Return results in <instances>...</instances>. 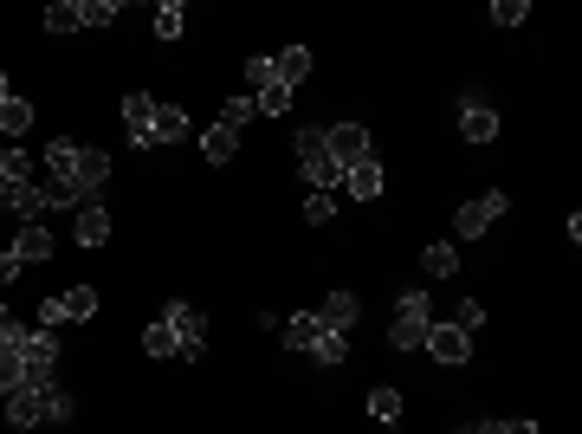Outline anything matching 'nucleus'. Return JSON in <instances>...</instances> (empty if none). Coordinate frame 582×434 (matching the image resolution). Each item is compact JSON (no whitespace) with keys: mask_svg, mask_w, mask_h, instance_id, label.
<instances>
[{"mask_svg":"<svg viewBox=\"0 0 582 434\" xmlns=\"http://www.w3.org/2000/svg\"><path fill=\"white\" fill-rule=\"evenodd\" d=\"M324 149H330V162H337L343 175H350L356 162L376 156V143H369V124H324Z\"/></svg>","mask_w":582,"mask_h":434,"instance_id":"7ed1b4c3","label":"nucleus"},{"mask_svg":"<svg viewBox=\"0 0 582 434\" xmlns=\"http://www.w3.org/2000/svg\"><path fill=\"white\" fill-rule=\"evenodd\" d=\"M421 273L427 279H453L460 273V247H453V240H434V247L421 253Z\"/></svg>","mask_w":582,"mask_h":434,"instance_id":"f3484780","label":"nucleus"},{"mask_svg":"<svg viewBox=\"0 0 582 434\" xmlns=\"http://www.w3.org/2000/svg\"><path fill=\"white\" fill-rule=\"evenodd\" d=\"M72 240H78V247H104V240H110V214H104V201H85V208H78Z\"/></svg>","mask_w":582,"mask_h":434,"instance_id":"ddd939ff","label":"nucleus"},{"mask_svg":"<svg viewBox=\"0 0 582 434\" xmlns=\"http://www.w3.org/2000/svg\"><path fill=\"white\" fill-rule=\"evenodd\" d=\"M72 188H78V201H104V182H110V156L104 149H91V143H78L72 149Z\"/></svg>","mask_w":582,"mask_h":434,"instance_id":"39448f33","label":"nucleus"},{"mask_svg":"<svg viewBox=\"0 0 582 434\" xmlns=\"http://www.w3.org/2000/svg\"><path fill=\"white\" fill-rule=\"evenodd\" d=\"M26 130H33V104L13 91V98L0 104V137H26Z\"/></svg>","mask_w":582,"mask_h":434,"instance_id":"aec40b11","label":"nucleus"},{"mask_svg":"<svg viewBox=\"0 0 582 434\" xmlns=\"http://www.w3.org/2000/svg\"><path fill=\"white\" fill-rule=\"evenodd\" d=\"M505 208H511V195H505V188H485V195L460 201V214H453V234H460V240H479V234H485V227H492Z\"/></svg>","mask_w":582,"mask_h":434,"instance_id":"20e7f679","label":"nucleus"},{"mask_svg":"<svg viewBox=\"0 0 582 434\" xmlns=\"http://www.w3.org/2000/svg\"><path fill=\"white\" fill-rule=\"evenodd\" d=\"M39 195H46V208H85V201H78V188H72V175H46V182H39Z\"/></svg>","mask_w":582,"mask_h":434,"instance_id":"bb28decb","label":"nucleus"},{"mask_svg":"<svg viewBox=\"0 0 582 434\" xmlns=\"http://www.w3.org/2000/svg\"><path fill=\"white\" fill-rule=\"evenodd\" d=\"M13 253H20L26 266H33V260H52V234H46V227H33V221H26L20 234H13Z\"/></svg>","mask_w":582,"mask_h":434,"instance_id":"a211bd4d","label":"nucleus"},{"mask_svg":"<svg viewBox=\"0 0 582 434\" xmlns=\"http://www.w3.org/2000/svg\"><path fill=\"white\" fill-rule=\"evenodd\" d=\"M7 98H13V78H7V72H0V104H7Z\"/></svg>","mask_w":582,"mask_h":434,"instance_id":"37998d69","label":"nucleus"},{"mask_svg":"<svg viewBox=\"0 0 582 434\" xmlns=\"http://www.w3.org/2000/svg\"><path fill=\"white\" fill-rule=\"evenodd\" d=\"M421 350H427V357H434V363H447V370H460V363L466 357H473V331H460V324H427V337H421Z\"/></svg>","mask_w":582,"mask_h":434,"instance_id":"6e6552de","label":"nucleus"},{"mask_svg":"<svg viewBox=\"0 0 582 434\" xmlns=\"http://www.w3.org/2000/svg\"><path fill=\"white\" fill-rule=\"evenodd\" d=\"M311 357L324 363V370H337L343 357H350V337H337V331H317V344H311Z\"/></svg>","mask_w":582,"mask_h":434,"instance_id":"cd10ccee","label":"nucleus"},{"mask_svg":"<svg viewBox=\"0 0 582 434\" xmlns=\"http://www.w3.org/2000/svg\"><path fill=\"white\" fill-rule=\"evenodd\" d=\"M460 434H505V422H466Z\"/></svg>","mask_w":582,"mask_h":434,"instance_id":"a19ab883","label":"nucleus"},{"mask_svg":"<svg viewBox=\"0 0 582 434\" xmlns=\"http://www.w3.org/2000/svg\"><path fill=\"white\" fill-rule=\"evenodd\" d=\"M272 78H279L285 91H298L304 78H311V46H285L279 59H272Z\"/></svg>","mask_w":582,"mask_h":434,"instance_id":"4468645a","label":"nucleus"},{"mask_svg":"<svg viewBox=\"0 0 582 434\" xmlns=\"http://www.w3.org/2000/svg\"><path fill=\"white\" fill-rule=\"evenodd\" d=\"M188 33V7L182 0H162L156 7V39H182Z\"/></svg>","mask_w":582,"mask_h":434,"instance_id":"a878e982","label":"nucleus"},{"mask_svg":"<svg viewBox=\"0 0 582 434\" xmlns=\"http://www.w3.org/2000/svg\"><path fill=\"white\" fill-rule=\"evenodd\" d=\"M201 156L214 162V169H220V162H233V156H240V130H227V124H207V130H201Z\"/></svg>","mask_w":582,"mask_h":434,"instance_id":"2eb2a0df","label":"nucleus"},{"mask_svg":"<svg viewBox=\"0 0 582 434\" xmlns=\"http://www.w3.org/2000/svg\"><path fill=\"white\" fill-rule=\"evenodd\" d=\"M117 20V0H85V26H110Z\"/></svg>","mask_w":582,"mask_h":434,"instance_id":"4c0bfd02","label":"nucleus"},{"mask_svg":"<svg viewBox=\"0 0 582 434\" xmlns=\"http://www.w3.org/2000/svg\"><path fill=\"white\" fill-rule=\"evenodd\" d=\"M162 318L175 324V357H188V363H201L207 357V318L194 305H182V298H175L169 311H162Z\"/></svg>","mask_w":582,"mask_h":434,"instance_id":"0eeeda50","label":"nucleus"},{"mask_svg":"<svg viewBox=\"0 0 582 434\" xmlns=\"http://www.w3.org/2000/svg\"><path fill=\"white\" fill-rule=\"evenodd\" d=\"M505 434H544L537 422H505Z\"/></svg>","mask_w":582,"mask_h":434,"instance_id":"79ce46f5","label":"nucleus"},{"mask_svg":"<svg viewBox=\"0 0 582 434\" xmlns=\"http://www.w3.org/2000/svg\"><path fill=\"white\" fill-rule=\"evenodd\" d=\"M369 415L376 422H401V389H369Z\"/></svg>","mask_w":582,"mask_h":434,"instance_id":"7c9ffc66","label":"nucleus"},{"mask_svg":"<svg viewBox=\"0 0 582 434\" xmlns=\"http://www.w3.org/2000/svg\"><path fill=\"white\" fill-rule=\"evenodd\" d=\"M188 137H194V124H188L182 104H156V117H149V143H188Z\"/></svg>","mask_w":582,"mask_h":434,"instance_id":"9b49d317","label":"nucleus"},{"mask_svg":"<svg viewBox=\"0 0 582 434\" xmlns=\"http://www.w3.org/2000/svg\"><path fill=\"white\" fill-rule=\"evenodd\" d=\"M7 208L20 214V227H26V221H39V214H46V195H39V182H20V188H7Z\"/></svg>","mask_w":582,"mask_h":434,"instance_id":"6ab92c4d","label":"nucleus"},{"mask_svg":"<svg viewBox=\"0 0 582 434\" xmlns=\"http://www.w3.org/2000/svg\"><path fill=\"white\" fill-rule=\"evenodd\" d=\"M253 111H259V117H285V111H291V91L279 85V78H266V85L253 91Z\"/></svg>","mask_w":582,"mask_h":434,"instance_id":"4be33fe9","label":"nucleus"},{"mask_svg":"<svg viewBox=\"0 0 582 434\" xmlns=\"http://www.w3.org/2000/svg\"><path fill=\"white\" fill-rule=\"evenodd\" d=\"M427 324H434L427 292H401V298H395V324H388V344H395V350H421Z\"/></svg>","mask_w":582,"mask_h":434,"instance_id":"f257e3e1","label":"nucleus"},{"mask_svg":"<svg viewBox=\"0 0 582 434\" xmlns=\"http://www.w3.org/2000/svg\"><path fill=\"white\" fill-rule=\"evenodd\" d=\"M304 221L330 227V221H337V201H330V195H317V188H311V195H304Z\"/></svg>","mask_w":582,"mask_h":434,"instance_id":"473e14b6","label":"nucleus"},{"mask_svg":"<svg viewBox=\"0 0 582 434\" xmlns=\"http://www.w3.org/2000/svg\"><path fill=\"white\" fill-rule=\"evenodd\" d=\"M46 422V389H13L7 396V428H39Z\"/></svg>","mask_w":582,"mask_h":434,"instance_id":"f8f14e48","label":"nucleus"},{"mask_svg":"<svg viewBox=\"0 0 582 434\" xmlns=\"http://www.w3.org/2000/svg\"><path fill=\"white\" fill-rule=\"evenodd\" d=\"M72 415H78V402L65 389H46V422H72Z\"/></svg>","mask_w":582,"mask_h":434,"instance_id":"c9c22d12","label":"nucleus"},{"mask_svg":"<svg viewBox=\"0 0 582 434\" xmlns=\"http://www.w3.org/2000/svg\"><path fill=\"white\" fill-rule=\"evenodd\" d=\"M20 253H13V247H0V286H13V279H20Z\"/></svg>","mask_w":582,"mask_h":434,"instance_id":"58836bf2","label":"nucleus"},{"mask_svg":"<svg viewBox=\"0 0 582 434\" xmlns=\"http://www.w3.org/2000/svg\"><path fill=\"white\" fill-rule=\"evenodd\" d=\"M39 324H46V331H52V324H65V305H59V298H46V305H39Z\"/></svg>","mask_w":582,"mask_h":434,"instance_id":"ea45409f","label":"nucleus"},{"mask_svg":"<svg viewBox=\"0 0 582 434\" xmlns=\"http://www.w3.org/2000/svg\"><path fill=\"white\" fill-rule=\"evenodd\" d=\"M253 98H227V104H220V124H227V130H240V124H253Z\"/></svg>","mask_w":582,"mask_h":434,"instance_id":"72a5a7b5","label":"nucleus"},{"mask_svg":"<svg viewBox=\"0 0 582 434\" xmlns=\"http://www.w3.org/2000/svg\"><path fill=\"white\" fill-rule=\"evenodd\" d=\"M317 331H324V324H317V311H298V318L285 324V350H311Z\"/></svg>","mask_w":582,"mask_h":434,"instance_id":"b1692460","label":"nucleus"},{"mask_svg":"<svg viewBox=\"0 0 582 434\" xmlns=\"http://www.w3.org/2000/svg\"><path fill=\"white\" fill-rule=\"evenodd\" d=\"M492 20L498 26H524V20H531V7H524V0H492Z\"/></svg>","mask_w":582,"mask_h":434,"instance_id":"f704fd0d","label":"nucleus"},{"mask_svg":"<svg viewBox=\"0 0 582 434\" xmlns=\"http://www.w3.org/2000/svg\"><path fill=\"white\" fill-rule=\"evenodd\" d=\"M460 130H466V143H492L498 137V111L485 98H460Z\"/></svg>","mask_w":582,"mask_h":434,"instance_id":"9d476101","label":"nucleus"},{"mask_svg":"<svg viewBox=\"0 0 582 434\" xmlns=\"http://www.w3.org/2000/svg\"><path fill=\"white\" fill-rule=\"evenodd\" d=\"M59 305H65V324H85V318H97V286H72V292H59Z\"/></svg>","mask_w":582,"mask_h":434,"instance_id":"412c9836","label":"nucleus"},{"mask_svg":"<svg viewBox=\"0 0 582 434\" xmlns=\"http://www.w3.org/2000/svg\"><path fill=\"white\" fill-rule=\"evenodd\" d=\"M343 188H350L356 201H376V195H382V162H376V156H369V162H356V169L343 175Z\"/></svg>","mask_w":582,"mask_h":434,"instance_id":"dca6fc26","label":"nucleus"},{"mask_svg":"<svg viewBox=\"0 0 582 434\" xmlns=\"http://www.w3.org/2000/svg\"><path fill=\"white\" fill-rule=\"evenodd\" d=\"M13 389H26V363L13 344H0V396H13Z\"/></svg>","mask_w":582,"mask_h":434,"instance_id":"c85d7f7f","label":"nucleus"},{"mask_svg":"<svg viewBox=\"0 0 582 434\" xmlns=\"http://www.w3.org/2000/svg\"><path fill=\"white\" fill-rule=\"evenodd\" d=\"M72 149H78L72 137H52L46 143V175H65V169H72Z\"/></svg>","mask_w":582,"mask_h":434,"instance_id":"2f4dec72","label":"nucleus"},{"mask_svg":"<svg viewBox=\"0 0 582 434\" xmlns=\"http://www.w3.org/2000/svg\"><path fill=\"white\" fill-rule=\"evenodd\" d=\"M149 117H156V98H149V91H130V98H123V124L149 130Z\"/></svg>","mask_w":582,"mask_h":434,"instance_id":"c756f323","label":"nucleus"},{"mask_svg":"<svg viewBox=\"0 0 582 434\" xmlns=\"http://www.w3.org/2000/svg\"><path fill=\"white\" fill-rule=\"evenodd\" d=\"M143 350H149V357H175V324L169 318H149L143 324Z\"/></svg>","mask_w":582,"mask_h":434,"instance_id":"393cba45","label":"nucleus"},{"mask_svg":"<svg viewBox=\"0 0 582 434\" xmlns=\"http://www.w3.org/2000/svg\"><path fill=\"white\" fill-rule=\"evenodd\" d=\"M46 26H52V33H78V26H85V0H52Z\"/></svg>","mask_w":582,"mask_h":434,"instance_id":"5701e85b","label":"nucleus"},{"mask_svg":"<svg viewBox=\"0 0 582 434\" xmlns=\"http://www.w3.org/2000/svg\"><path fill=\"white\" fill-rule=\"evenodd\" d=\"M20 363H26V389H52V370H59V337H52V331H26Z\"/></svg>","mask_w":582,"mask_h":434,"instance_id":"423d86ee","label":"nucleus"},{"mask_svg":"<svg viewBox=\"0 0 582 434\" xmlns=\"http://www.w3.org/2000/svg\"><path fill=\"white\" fill-rule=\"evenodd\" d=\"M291 149H298V162H304V175H311V188H317V195H330V188L343 182V169L330 162V149H324V130H317V124H304L298 137H291Z\"/></svg>","mask_w":582,"mask_h":434,"instance_id":"f03ea898","label":"nucleus"},{"mask_svg":"<svg viewBox=\"0 0 582 434\" xmlns=\"http://www.w3.org/2000/svg\"><path fill=\"white\" fill-rule=\"evenodd\" d=\"M0 318H7V311H0Z\"/></svg>","mask_w":582,"mask_h":434,"instance_id":"c03bdc74","label":"nucleus"},{"mask_svg":"<svg viewBox=\"0 0 582 434\" xmlns=\"http://www.w3.org/2000/svg\"><path fill=\"white\" fill-rule=\"evenodd\" d=\"M356 318H363V298H356V292H330L324 305H317V324H324V331H337V337L350 331Z\"/></svg>","mask_w":582,"mask_h":434,"instance_id":"1a4fd4ad","label":"nucleus"},{"mask_svg":"<svg viewBox=\"0 0 582 434\" xmlns=\"http://www.w3.org/2000/svg\"><path fill=\"white\" fill-rule=\"evenodd\" d=\"M453 324H460V331H479V324H485V305H479V298H460V311H453Z\"/></svg>","mask_w":582,"mask_h":434,"instance_id":"e433bc0d","label":"nucleus"}]
</instances>
